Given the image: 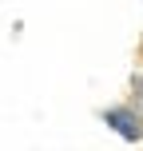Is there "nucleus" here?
I'll use <instances>...</instances> for the list:
<instances>
[{
    "instance_id": "f257e3e1",
    "label": "nucleus",
    "mask_w": 143,
    "mask_h": 151,
    "mask_svg": "<svg viewBox=\"0 0 143 151\" xmlns=\"http://www.w3.org/2000/svg\"><path fill=\"white\" fill-rule=\"evenodd\" d=\"M103 123L119 139H127V143H139V139H143V123H139V115L131 111V107H107V111H103Z\"/></svg>"
},
{
    "instance_id": "f03ea898",
    "label": "nucleus",
    "mask_w": 143,
    "mask_h": 151,
    "mask_svg": "<svg viewBox=\"0 0 143 151\" xmlns=\"http://www.w3.org/2000/svg\"><path fill=\"white\" fill-rule=\"evenodd\" d=\"M135 91H139V111H143V76L135 80ZM139 111H135V115H139Z\"/></svg>"
}]
</instances>
